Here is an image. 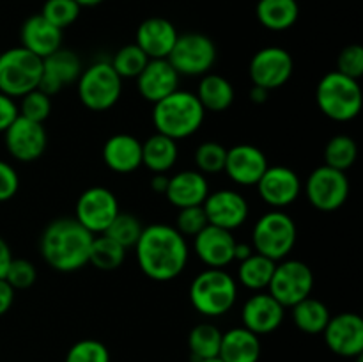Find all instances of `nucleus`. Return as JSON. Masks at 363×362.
<instances>
[{"label": "nucleus", "mask_w": 363, "mask_h": 362, "mask_svg": "<svg viewBox=\"0 0 363 362\" xmlns=\"http://www.w3.org/2000/svg\"><path fill=\"white\" fill-rule=\"evenodd\" d=\"M323 336L326 346L335 355L353 358L363 353V319L357 312L330 316Z\"/></svg>", "instance_id": "obj_16"}, {"label": "nucleus", "mask_w": 363, "mask_h": 362, "mask_svg": "<svg viewBox=\"0 0 363 362\" xmlns=\"http://www.w3.org/2000/svg\"><path fill=\"white\" fill-rule=\"evenodd\" d=\"M293 322L301 332L305 334H323L326 323L330 322V311L321 300L307 297L301 302L294 304L293 307Z\"/></svg>", "instance_id": "obj_33"}, {"label": "nucleus", "mask_w": 363, "mask_h": 362, "mask_svg": "<svg viewBox=\"0 0 363 362\" xmlns=\"http://www.w3.org/2000/svg\"><path fill=\"white\" fill-rule=\"evenodd\" d=\"M126 259V248L113 241L112 238L105 234H98L92 240L91 254H89V263L103 272H112L117 270Z\"/></svg>", "instance_id": "obj_34"}, {"label": "nucleus", "mask_w": 363, "mask_h": 362, "mask_svg": "<svg viewBox=\"0 0 363 362\" xmlns=\"http://www.w3.org/2000/svg\"><path fill=\"white\" fill-rule=\"evenodd\" d=\"M254 254V248L250 243H245V241H236V247H234V261H243V259L250 258Z\"/></svg>", "instance_id": "obj_50"}, {"label": "nucleus", "mask_w": 363, "mask_h": 362, "mask_svg": "<svg viewBox=\"0 0 363 362\" xmlns=\"http://www.w3.org/2000/svg\"><path fill=\"white\" fill-rule=\"evenodd\" d=\"M77 89L78 98L85 109L92 112H105L116 106L123 96V78L116 73L112 64L98 60L82 70Z\"/></svg>", "instance_id": "obj_7"}, {"label": "nucleus", "mask_w": 363, "mask_h": 362, "mask_svg": "<svg viewBox=\"0 0 363 362\" xmlns=\"http://www.w3.org/2000/svg\"><path fill=\"white\" fill-rule=\"evenodd\" d=\"M209 194V183L206 176L199 170L186 169L179 170L169 177L165 197L177 209L188 208V206H201Z\"/></svg>", "instance_id": "obj_26"}, {"label": "nucleus", "mask_w": 363, "mask_h": 362, "mask_svg": "<svg viewBox=\"0 0 363 362\" xmlns=\"http://www.w3.org/2000/svg\"><path fill=\"white\" fill-rule=\"evenodd\" d=\"M199 362H222L218 357L216 358H208V361H199Z\"/></svg>", "instance_id": "obj_53"}, {"label": "nucleus", "mask_w": 363, "mask_h": 362, "mask_svg": "<svg viewBox=\"0 0 363 362\" xmlns=\"http://www.w3.org/2000/svg\"><path fill=\"white\" fill-rule=\"evenodd\" d=\"M18 116H20V112H18V105L14 98L0 92V133H4Z\"/></svg>", "instance_id": "obj_46"}, {"label": "nucleus", "mask_w": 363, "mask_h": 362, "mask_svg": "<svg viewBox=\"0 0 363 362\" xmlns=\"http://www.w3.org/2000/svg\"><path fill=\"white\" fill-rule=\"evenodd\" d=\"M74 2H77L80 7H94V6H99L103 0H74Z\"/></svg>", "instance_id": "obj_52"}, {"label": "nucleus", "mask_w": 363, "mask_h": 362, "mask_svg": "<svg viewBox=\"0 0 363 362\" xmlns=\"http://www.w3.org/2000/svg\"><path fill=\"white\" fill-rule=\"evenodd\" d=\"M236 238L233 231L208 224L197 236H194V248L197 258L208 268H225L234 261Z\"/></svg>", "instance_id": "obj_21"}, {"label": "nucleus", "mask_w": 363, "mask_h": 362, "mask_svg": "<svg viewBox=\"0 0 363 362\" xmlns=\"http://www.w3.org/2000/svg\"><path fill=\"white\" fill-rule=\"evenodd\" d=\"M82 70L84 67H82L80 57L73 50L60 46L57 52L43 59V73L38 89L48 96L57 94L66 85L77 84Z\"/></svg>", "instance_id": "obj_18"}, {"label": "nucleus", "mask_w": 363, "mask_h": 362, "mask_svg": "<svg viewBox=\"0 0 363 362\" xmlns=\"http://www.w3.org/2000/svg\"><path fill=\"white\" fill-rule=\"evenodd\" d=\"M294 73V60L287 50L280 46H266L261 48L250 60L248 75L252 85L273 91L291 80Z\"/></svg>", "instance_id": "obj_13"}, {"label": "nucleus", "mask_w": 363, "mask_h": 362, "mask_svg": "<svg viewBox=\"0 0 363 362\" xmlns=\"http://www.w3.org/2000/svg\"><path fill=\"white\" fill-rule=\"evenodd\" d=\"M103 162L117 174H131L142 167V142L130 133H116L103 146Z\"/></svg>", "instance_id": "obj_25"}, {"label": "nucleus", "mask_w": 363, "mask_h": 362, "mask_svg": "<svg viewBox=\"0 0 363 362\" xmlns=\"http://www.w3.org/2000/svg\"><path fill=\"white\" fill-rule=\"evenodd\" d=\"M255 187L259 197L275 209L287 208L301 194L300 176L286 165H268Z\"/></svg>", "instance_id": "obj_17"}, {"label": "nucleus", "mask_w": 363, "mask_h": 362, "mask_svg": "<svg viewBox=\"0 0 363 362\" xmlns=\"http://www.w3.org/2000/svg\"><path fill=\"white\" fill-rule=\"evenodd\" d=\"M20 190V176L13 165L0 160V202L11 201Z\"/></svg>", "instance_id": "obj_45"}, {"label": "nucleus", "mask_w": 363, "mask_h": 362, "mask_svg": "<svg viewBox=\"0 0 363 362\" xmlns=\"http://www.w3.org/2000/svg\"><path fill=\"white\" fill-rule=\"evenodd\" d=\"M275 265L277 263L272 261L269 258H264V256L254 252L250 258L240 261V266H238V280L247 290L255 291V293L268 290V284L272 280Z\"/></svg>", "instance_id": "obj_32"}, {"label": "nucleus", "mask_w": 363, "mask_h": 362, "mask_svg": "<svg viewBox=\"0 0 363 362\" xmlns=\"http://www.w3.org/2000/svg\"><path fill=\"white\" fill-rule=\"evenodd\" d=\"M206 110L195 92L177 89L167 98L155 103L152 124L156 131L174 141H183L201 130Z\"/></svg>", "instance_id": "obj_3"}, {"label": "nucleus", "mask_w": 363, "mask_h": 362, "mask_svg": "<svg viewBox=\"0 0 363 362\" xmlns=\"http://www.w3.org/2000/svg\"><path fill=\"white\" fill-rule=\"evenodd\" d=\"M195 96L199 98L206 112H225L233 106L236 92L233 84L225 77L216 73H206L201 77Z\"/></svg>", "instance_id": "obj_28"}, {"label": "nucleus", "mask_w": 363, "mask_h": 362, "mask_svg": "<svg viewBox=\"0 0 363 362\" xmlns=\"http://www.w3.org/2000/svg\"><path fill=\"white\" fill-rule=\"evenodd\" d=\"M179 73L167 59H149L137 77V89L149 103H158L179 89Z\"/></svg>", "instance_id": "obj_22"}, {"label": "nucleus", "mask_w": 363, "mask_h": 362, "mask_svg": "<svg viewBox=\"0 0 363 362\" xmlns=\"http://www.w3.org/2000/svg\"><path fill=\"white\" fill-rule=\"evenodd\" d=\"M222 330L213 323H199L188 334V348H190L191 362L216 358L222 344Z\"/></svg>", "instance_id": "obj_31"}, {"label": "nucleus", "mask_w": 363, "mask_h": 362, "mask_svg": "<svg viewBox=\"0 0 363 362\" xmlns=\"http://www.w3.org/2000/svg\"><path fill=\"white\" fill-rule=\"evenodd\" d=\"M11 261H13V252H11L9 243L4 238H0V279L6 277Z\"/></svg>", "instance_id": "obj_48"}, {"label": "nucleus", "mask_w": 363, "mask_h": 362, "mask_svg": "<svg viewBox=\"0 0 363 362\" xmlns=\"http://www.w3.org/2000/svg\"><path fill=\"white\" fill-rule=\"evenodd\" d=\"M177 35L179 32L172 21L152 16L138 25L135 45L147 55V59H167L176 45Z\"/></svg>", "instance_id": "obj_23"}, {"label": "nucleus", "mask_w": 363, "mask_h": 362, "mask_svg": "<svg viewBox=\"0 0 363 362\" xmlns=\"http://www.w3.org/2000/svg\"><path fill=\"white\" fill-rule=\"evenodd\" d=\"M208 226V219H206L204 208L201 206H188V208H181L176 216V229L186 236H197L204 227Z\"/></svg>", "instance_id": "obj_43"}, {"label": "nucleus", "mask_w": 363, "mask_h": 362, "mask_svg": "<svg viewBox=\"0 0 363 362\" xmlns=\"http://www.w3.org/2000/svg\"><path fill=\"white\" fill-rule=\"evenodd\" d=\"M119 212V201L112 190L106 187H91L78 197L74 219L96 236L108 229Z\"/></svg>", "instance_id": "obj_12"}, {"label": "nucleus", "mask_w": 363, "mask_h": 362, "mask_svg": "<svg viewBox=\"0 0 363 362\" xmlns=\"http://www.w3.org/2000/svg\"><path fill=\"white\" fill-rule=\"evenodd\" d=\"M133 248L142 273L158 283L179 277L190 256L186 238L174 226L162 222L144 227Z\"/></svg>", "instance_id": "obj_1"}, {"label": "nucleus", "mask_w": 363, "mask_h": 362, "mask_svg": "<svg viewBox=\"0 0 363 362\" xmlns=\"http://www.w3.org/2000/svg\"><path fill=\"white\" fill-rule=\"evenodd\" d=\"M20 41L25 50L45 59L62 46V31L50 23L41 14H32L20 28Z\"/></svg>", "instance_id": "obj_24"}, {"label": "nucleus", "mask_w": 363, "mask_h": 362, "mask_svg": "<svg viewBox=\"0 0 363 362\" xmlns=\"http://www.w3.org/2000/svg\"><path fill=\"white\" fill-rule=\"evenodd\" d=\"M268 165V158L261 149L252 144H238L227 149L223 172L236 185L255 187Z\"/></svg>", "instance_id": "obj_20"}, {"label": "nucleus", "mask_w": 363, "mask_h": 362, "mask_svg": "<svg viewBox=\"0 0 363 362\" xmlns=\"http://www.w3.org/2000/svg\"><path fill=\"white\" fill-rule=\"evenodd\" d=\"M179 77H202L216 62V46L211 38L201 32L179 34L167 57Z\"/></svg>", "instance_id": "obj_9"}, {"label": "nucleus", "mask_w": 363, "mask_h": 362, "mask_svg": "<svg viewBox=\"0 0 363 362\" xmlns=\"http://www.w3.org/2000/svg\"><path fill=\"white\" fill-rule=\"evenodd\" d=\"M259 23L273 32H282L293 27L300 16L296 0H259L255 7Z\"/></svg>", "instance_id": "obj_30"}, {"label": "nucleus", "mask_w": 363, "mask_h": 362, "mask_svg": "<svg viewBox=\"0 0 363 362\" xmlns=\"http://www.w3.org/2000/svg\"><path fill=\"white\" fill-rule=\"evenodd\" d=\"M350 192L351 187L346 172L328 165L315 167L305 183L308 202L323 213H332L342 208L350 197Z\"/></svg>", "instance_id": "obj_11"}, {"label": "nucleus", "mask_w": 363, "mask_h": 362, "mask_svg": "<svg viewBox=\"0 0 363 362\" xmlns=\"http://www.w3.org/2000/svg\"><path fill=\"white\" fill-rule=\"evenodd\" d=\"M142 231H144V226H142V222L137 216L131 215V213L119 212L116 219H113V222L108 226V229L103 234L112 238L113 241L123 245L128 251V248L135 247V243H137L138 238H140Z\"/></svg>", "instance_id": "obj_36"}, {"label": "nucleus", "mask_w": 363, "mask_h": 362, "mask_svg": "<svg viewBox=\"0 0 363 362\" xmlns=\"http://www.w3.org/2000/svg\"><path fill=\"white\" fill-rule=\"evenodd\" d=\"M43 73V59L14 46L0 53V92L11 98H21L39 87Z\"/></svg>", "instance_id": "obj_8"}, {"label": "nucleus", "mask_w": 363, "mask_h": 362, "mask_svg": "<svg viewBox=\"0 0 363 362\" xmlns=\"http://www.w3.org/2000/svg\"><path fill=\"white\" fill-rule=\"evenodd\" d=\"M337 71L346 77L360 80L363 77V48L360 45H347L337 57Z\"/></svg>", "instance_id": "obj_44"}, {"label": "nucleus", "mask_w": 363, "mask_h": 362, "mask_svg": "<svg viewBox=\"0 0 363 362\" xmlns=\"http://www.w3.org/2000/svg\"><path fill=\"white\" fill-rule=\"evenodd\" d=\"M94 234L89 233L77 219L62 216L45 227L39 251L46 265L62 273L77 272L89 265Z\"/></svg>", "instance_id": "obj_2"}, {"label": "nucleus", "mask_w": 363, "mask_h": 362, "mask_svg": "<svg viewBox=\"0 0 363 362\" xmlns=\"http://www.w3.org/2000/svg\"><path fill=\"white\" fill-rule=\"evenodd\" d=\"M14 302V290L6 279H0V316L6 314Z\"/></svg>", "instance_id": "obj_47"}, {"label": "nucleus", "mask_w": 363, "mask_h": 362, "mask_svg": "<svg viewBox=\"0 0 363 362\" xmlns=\"http://www.w3.org/2000/svg\"><path fill=\"white\" fill-rule=\"evenodd\" d=\"M208 224L222 229L234 231L243 226L250 213L248 201L236 190L222 188V190L209 192L206 201L202 202Z\"/></svg>", "instance_id": "obj_15"}, {"label": "nucleus", "mask_w": 363, "mask_h": 362, "mask_svg": "<svg viewBox=\"0 0 363 362\" xmlns=\"http://www.w3.org/2000/svg\"><path fill=\"white\" fill-rule=\"evenodd\" d=\"M80 11L82 7L74 0H46L41 16L52 25H55L57 28L64 31L78 20Z\"/></svg>", "instance_id": "obj_38"}, {"label": "nucleus", "mask_w": 363, "mask_h": 362, "mask_svg": "<svg viewBox=\"0 0 363 362\" xmlns=\"http://www.w3.org/2000/svg\"><path fill=\"white\" fill-rule=\"evenodd\" d=\"M358 156V146L353 137L346 133L333 135L325 148V165L337 170H350Z\"/></svg>", "instance_id": "obj_35"}, {"label": "nucleus", "mask_w": 363, "mask_h": 362, "mask_svg": "<svg viewBox=\"0 0 363 362\" xmlns=\"http://www.w3.org/2000/svg\"><path fill=\"white\" fill-rule=\"evenodd\" d=\"M298 240L296 222L289 213L272 209L264 213L252 229V248L272 261H282L293 252Z\"/></svg>", "instance_id": "obj_6"}, {"label": "nucleus", "mask_w": 363, "mask_h": 362, "mask_svg": "<svg viewBox=\"0 0 363 362\" xmlns=\"http://www.w3.org/2000/svg\"><path fill=\"white\" fill-rule=\"evenodd\" d=\"M147 62V55L133 43V45H126L117 50L110 64L116 70V73L124 80V78H137Z\"/></svg>", "instance_id": "obj_37"}, {"label": "nucleus", "mask_w": 363, "mask_h": 362, "mask_svg": "<svg viewBox=\"0 0 363 362\" xmlns=\"http://www.w3.org/2000/svg\"><path fill=\"white\" fill-rule=\"evenodd\" d=\"M167 187H169V176H167V174H155V176L151 177V188L156 194L165 195Z\"/></svg>", "instance_id": "obj_49"}, {"label": "nucleus", "mask_w": 363, "mask_h": 362, "mask_svg": "<svg viewBox=\"0 0 363 362\" xmlns=\"http://www.w3.org/2000/svg\"><path fill=\"white\" fill-rule=\"evenodd\" d=\"M261 357V341L259 336L248 329L234 327L222 334L218 358L222 362H259Z\"/></svg>", "instance_id": "obj_27"}, {"label": "nucleus", "mask_w": 363, "mask_h": 362, "mask_svg": "<svg viewBox=\"0 0 363 362\" xmlns=\"http://www.w3.org/2000/svg\"><path fill=\"white\" fill-rule=\"evenodd\" d=\"M4 279L9 283V286L16 290H28L30 286H34V283L38 280V268L32 261L28 259H14L11 261L9 268Z\"/></svg>", "instance_id": "obj_42"}, {"label": "nucleus", "mask_w": 363, "mask_h": 362, "mask_svg": "<svg viewBox=\"0 0 363 362\" xmlns=\"http://www.w3.org/2000/svg\"><path fill=\"white\" fill-rule=\"evenodd\" d=\"M286 307L280 305L268 291H257L245 302L241 309V322L245 329L255 336L272 334L282 325Z\"/></svg>", "instance_id": "obj_19"}, {"label": "nucleus", "mask_w": 363, "mask_h": 362, "mask_svg": "<svg viewBox=\"0 0 363 362\" xmlns=\"http://www.w3.org/2000/svg\"><path fill=\"white\" fill-rule=\"evenodd\" d=\"M238 300V283L223 268H206L191 280L190 302L208 318L227 314Z\"/></svg>", "instance_id": "obj_4"}, {"label": "nucleus", "mask_w": 363, "mask_h": 362, "mask_svg": "<svg viewBox=\"0 0 363 362\" xmlns=\"http://www.w3.org/2000/svg\"><path fill=\"white\" fill-rule=\"evenodd\" d=\"M225 156L227 149L218 142H202L197 149H195V165H197L199 172L206 174H218L222 172L225 167Z\"/></svg>", "instance_id": "obj_39"}, {"label": "nucleus", "mask_w": 363, "mask_h": 362, "mask_svg": "<svg viewBox=\"0 0 363 362\" xmlns=\"http://www.w3.org/2000/svg\"><path fill=\"white\" fill-rule=\"evenodd\" d=\"M315 103L328 119L347 123L358 117L362 110L363 94L360 82L346 77L339 71H330L319 80L315 89Z\"/></svg>", "instance_id": "obj_5"}, {"label": "nucleus", "mask_w": 363, "mask_h": 362, "mask_svg": "<svg viewBox=\"0 0 363 362\" xmlns=\"http://www.w3.org/2000/svg\"><path fill=\"white\" fill-rule=\"evenodd\" d=\"M268 94H269V91H266V89L259 87V85H252L250 99L254 103H257V105H262V103L268 102Z\"/></svg>", "instance_id": "obj_51"}, {"label": "nucleus", "mask_w": 363, "mask_h": 362, "mask_svg": "<svg viewBox=\"0 0 363 362\" xmlns=\"http://www.w3.org/2000/svg\"><path fill=\"white\" fill-rule=\"evenodd\" d=\"M4 142L13 158L28 163L41 158L48 146V135L41 123L18 116L14 123L4 131Z\"/></svg>", "instance_id": "obj_14"}, {"label": "nucleus", "mask_w": 363, "mask_h": 362, "mask_svg": "<svg viewBox=\"0 0 363 362\" xmlns=\"http://www.w3.org/2000/svg\"><path fill=\"white\" fill-rule=\"evenodd\" d=\"M314 290V273L307 263L300 259H282L275 265L268 293L284 307H293Z\"/></svg>", "instance_id": "obj_10"}, {"label": "nucleus", "mask_w": 363, "mask_h": 362, "mask_svg": "<svg viewBox=\"0 0 363 362\" xmlns=\"http://www.w3.org/2000/svg\"><path fill=\"white\" fill-rule=\"evenodd\" d=\"M179 158L177 141L156 131L142 142V165L147 167L152 174H167Z\"/></svg>", "instance_id": "obj_29"}, {"label": "nucleus", "mask_w": 363, "mask_h": 362, "mask_svg": "<svg viewBox=\"0 0 363 362\" xmlns=\"http://www.w3.org/2000/svg\"><path fill=\"white\" fill-rule=\"evenodd\" d=\"M64 362H110V351L101 341L82 339L67 350Z\"/></svg>", "instance_id": "obj_41"}, {"label": "nucleus", "mask_w": 363, "mask_h": 362, "mask_svg": "<svg viewBox=\"0 0 363 362\" xmlns=\"http://www.w3.org/2000/svg\"><path fill=\"white\" fill-rule=\"evenodd\" d=\"M18 112L21 117L28 121H34V123H45L46 119L52 114V96L45 94L39 89L27 92L25 96H21V102L18 105Z\"/></svg>", "instance_id": "obj_40"}]
</instances>
